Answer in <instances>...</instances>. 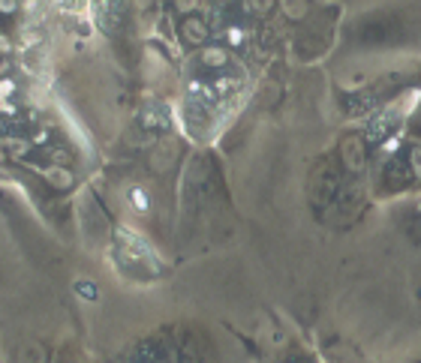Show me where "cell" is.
Listing matches in <instances>:
<instances>
[{
	"instance_id": "6da1fadb",
	"label": "cell",
	"mask_w": 421,
	"mask_h": 363,
	"mask_svg": "<svg viewBox=\"0 0 421 363\" xmlns=\"http://www.w3.org/2000/svg\"><path fill=\"white\" fill-rule=\"evenodd\" d=\"M340 151H343V162H346V168H349V175H361V171H364V165H367L364 138H361V135L343 138Z\"/></svg>"
},
{
	"instance_id": "7a4b0ae2",
	"label": "cell",
	"mask_w": 421,
	"mask_h": 363,
	"mask_svg": "<svg viewBox=\"0 0 421 363\" xmlns=\"http://www.w3.org/2000/svg\"><path fill=\"white\" fill-rule=\"evenodd\" d=\"M208 21L199 19V15H187L184 21H181V36H184L187 45H205L208 43Z\"/></svg>"
},
{
	"instance_id": "3957f363",
	"label": "cell",
	"mask_w": 421,
	"mask_h": 363,
	"mask_svg": "<svg viewBox=\"0 0 421 363\" xmlns=\"http://www.w3.org/2000/svg\"><path fill=\"white\" fill-rule=\"evenodd\" d=\"M398 123V114L394 111H379L373 120H370V129H367V142H382V138L391 132V126Z\"/></svg>"
},
{
	"instance_id": "277c9868",
	"label": "cell",
	"mask_w": 421,
	"mask_h": 363,
	"mask_svg": "<svg viewBox=\"0 0 421 363\" xmlns=\"http://www.w3.org/2000/svg\"><path fill=\"white\" fill-rule=\"evenodd\" d=\"M199 63L205 66V69H223V66L229 63V48L223 45H208L205 52L199 54Z\"/></svg>"
},
{
	"instance_id": "5b68a950",
	"label": "cell",
	"mask_w": 421,
	"mask_h": 363,
	"mask_svg": "<svg viewBox=\"0 0 421 363\" xmlns=\"http://www.w3.org/2000/svg\"><path fill=\"white\" fill-rule=\"evenodd\" d=\"M43 177H45L54 189H70V186H72V175H70L67 168H57V165H54V168H45Z\"/></svg>"
},
{
	"instance_id": "8992f818",
	"label": "cell",
	"mask_w": 421,
	"mask_h": 363,
	"mask_svg": "<svg viewBox=\"0 0 421 363\" xmlns=\"http://www.w3.org/2000/svg\"><path fill=\"white\" fill-rule=\"evenodd\" d=\"M289 19H304L307 15V0H283Z\"/></svg>"
},
{
	"instance_id": "52a82bcc",
	"label": "cell",
	"mask_w": 421,
	"mask_h": 363,
	"mask_svg": "<svg viewBox=\"0 0 421 363\" xmlns=\"http://www.w3.org/2000/svg\"><path fill=\"white\" fill-rule=\"evenodd\" d=\"M407 162H409V175L421 177V147H412L409 156H407Z\"/></svg>"
},
{
	"instance_id": "ba28073f",
	"label": "cell",
	"mask_w": 421,
	"mask_h": 363,
	"mask_svg": "<svg viewBox=\"0 0 421 363\" xmlns=\"http://www.w3.org/2000/svg\"><path fill=\"white\" fill-rule=\"evenodd\" d=\"M244 6H247L250 12H256V15H262V12H268L271 0H244Z\"/></svg>"
},
{
	"instance_id": "9c48e42d",
	"label": "cell",
	"mask_w": 421,
	"mask_h": 363,
	"mask_svg": "<svg viewBox=\"0 0 421 363\" xmlns=\"http://www.w3.org/2000/svg\"><path fill=\"white\" fill-rule=\"evenodd\" d=\"M12 90H15L12 78H0V105L6 102V96H12Z\"/></svg>"
},
{
	"instance_id": "30bf717a",
	"label": "cell",
	"mask_w": 421,
	"mask_h": 363,
	"mask_svg": "<svg viewBox=\"0 0 421 363\" xmlns=\"http://www.w3.org/2000/svg\"><path fill=\"white\" fill-rule=\"evenodd\" d=\"M130 201H133L138 210H147V201H145V192H142V189H133V192H130Z\"/></svg>"
},
{
	"instance_id": "8fae6325",
	"label": "cell",
	"mask_w": 421,
	"mask_h": 363,
	"mask_svg": "<svg viewBox=\"0 0 421 363\" xmlns=\"http://www.w3.org/2000/svg\"><path fill=\"white\" fill-rule=\"evenodd\" d=\"M15 10H19V0H0V12L3 15H15Z\"/></svg>"
},
{
	"instance_id": "7c38bea8",
	"label": "cell",
	"mask_w": 421,
	"mask_h": 363,
	"mask_svg": "<svg viewBox=\"0 0 421 363\" xmlns=\"http://www.w3.org/2000/svg\"><path fill=\"white\" fill-rule=\"evenodd\" d=\"M196 3H199V0H178V6H181V10H193Z\"/></svg>"
},
{
	"instance_id": "4fadbf2b",
	"label": "cell",
	"mask_w": 421,
	"mask_h": 363,
	"mask_svg": "<svg viewBox=\"0 0 421 363\" xmlns=\"http://www.w3.org/2000/svg\"><path fill=\"white\" fill-rule=\"evenodd\" d=\"M418 129H421V126H418Z\"/></svg>"
}]
</instances>
